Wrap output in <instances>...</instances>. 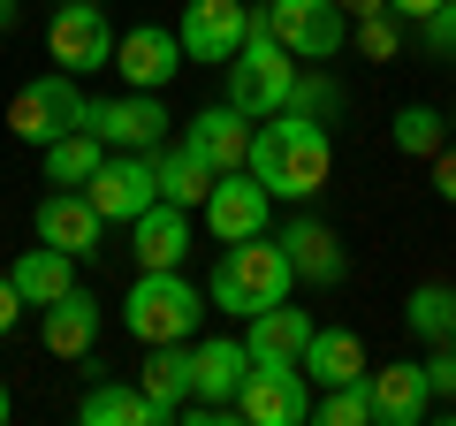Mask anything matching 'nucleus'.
<instances>
[{
    "label": "nucleus",
    "instance_id": "obj_1",
    "mask_svg": "<svg viewBox=\"0 0 456 426\" xmlns=\"http://www.w3.org/2000/svg\"><path fill=\"white\" fill-rule=\"evenodd\" d=\"M244 168L274 191V206H305V198H320L327 176H335L327 122H320V115H297V107L251 122V160H244Z\"/></svg>",
    "mask_w": 456,
    "mask_h": 426
},
{
    "label": "nucleus",
    "instance_id": "obj_2",
    "mask_svg": "<svg viewBox=\"0 0 456 426\" xmlns=\"http://www.w3.org/2000/svg\"><path fill=\"white\" fill-rule=\"evenodd\" d=\"M122 328L145 350L152 343H198V328H206V290L183 266H137L130 297H122Z\"/></svg>",
    "mask_w": 456,
    "mask_h": 426
},
{
    "label": "nucleus",
    "instance_id": "obj_3",
    "mask_svg": "<svg viewBox=\"0 0 456 426\" xmlns=\"http://www.w3.org/2000/svg\"><path fill=\"white\" fill-rule=\"evenodd\" d=\"M289 282H297V266H289V251H281V236H244V244H221L213 282H206V305L244 312V320H251V312L281 305Z\"/></svg>",
    "mask_w": 456,
    "mask_h": 426
},
{
    "label": "nucleus",
    "instance_id": "obj_4",
    "mask_svg": "<svg viewBox=\"0 0 456 426\" xmlns=\"http://www.w3.org/2000/svg\"><path fill=\"white\" fill-rule=\"evenodd\" d=\"M297 53L281 46L274 31H259V23H251V38L236 53H228V107H236V115H251V122H266V115H281V107H289V92H297Z\"/></svg>",
    "mask_w": 456,
    "mask_h": 426
},
{
    "label": "nucleus",
    "instance_id": "obj_5",
    "mask_svg": "<svg viewBox=\"0 0 456 426\" xmlns=\"http://www.w3.org/2000/svg\"><path fill=\"white\" fill-rule=\"evenodd\" d=\"M8 130L23 137V145L46 152L53 137L84 130V84L69 77V69H53V77H31L16 99H8Z\"/></svg>",
    "mask_w": 456,
    "mask_h": 426
},
{
    "label": "nucleus",
    "instance_id": "obj_6",
    "mask_svg": "<svg viewBox=\"0 0 456 426\" xmlns=\"http://www.w3.org/2000/svg\"><path fill=\"white\" fill-rule=\"evenodd\" d=\"M259 31H274L297 61H335L342 38H350V16H342L335 0H266Z\"/></svg>",
    "mask_w": 456,
    "mask_h": 426
},
{
    "label": "nucleus",
    "instance_id": "obj_7",
    "mask_svg": "<svg viewBox=\"0 0 456 426\" xmlns=\"http://www.w3.org/2000/svg\"><path fill=\"white\" fill-rule=\"evenodd\" d=\"M84 130H92L107 152H152V145H167V107H160V92L84 99Z\"/></svg>",
    "mask_w": 456,
    "mask_h": 426
},
{
    "label": "nucleus",
    "instance_id": "obj_8",
    "mask_svg": "<svg viewBox=\"0 0 456 426\" xmlns=\"http://www.w3.org/2000/svg\"><path fill=\"white\" fill-rule=\"evenodd\" d=\"M114 38L122 31L107 23L99 0H61V16H53V31H46V53L69 77H92V69H114Z\"/></svg>",
    "mask_w": 456,
    "mask_h": 426
},
{
    "label": "nucleus",
    "instance_id": "obj_9",
    "mask_svg": "<svg viewBox=\"0 0 456 426\" xmlns=\"http://www.w3.org/2000/svg\"><path fill=\"white\" fill-rule=\"evenodd\" d=\"M84 198H92L99 206V221H122V229H130L137 213L152 206V198H160V176H152V152H107V160L92 168V183H84Z\"/></svg>",
    "mask_w": 456,
    "mask_h": 426
},
{
    "label": "nucleus",
    "instance_id": "obj_10",
    "mask_svg": "<svg viewBox=\"0 0 456 426\" xmlns=\"http://www.w3.org/2000/svg\"><path fill=\"white\" fill-rule=\"evenodd\" d=\"M206 229L221 236V244H244V236H266V213H274V191H266L251 168H221L206 191Z\"/></svg>",
    "mask_w": 456,
    "mask_h": 426
},
{
    "label": "nucleus",
    "instance_id": "obj_11",
    "mask_svg": "<svg viewBox=\"0 0 456 426\" xmlns=\"http://www.w3.org/2000/svg\"><path fill=\"white\" fill-rule=\"evenodd\" d=\"M251 23H259V8H244V0H183V53L206 69H228V53L251 38Z\"/></svg>",
    "mask_w": 456,
    "mask_h": 426
},
{
    "label": "nucleus",
    "instance_id": "obj_12",
    "mask_svg": "<svg viewBox=\"0 0 456 426\" xmlns=\"http://www.w3.org/2000/svg\"><path fill=\"white\" fill-rule=\"evenodd\" d=\"M236 419L244 426H305L312 396H305V365H251L236 389Z\"/></svg>",
    "mask_w": 456,
    "mask_h": 426
},
{
    "label": "nucleus",
    "instance_id": "obj_13",
    "mask_svg": "<svg viewBox=\"0 0 456 426\" xmlns=\"http://www.w3.org/2000/svg\"><path fill=\"white\" fill-rule=\"evenodd\" d=\"M183 61H191V53H183V38L167 31V23H130V31L114 38V69H122L130 92H160Z\"/></svg>",
    "mask_w": 456,
    "mask_h": 426
},
{
    "label": "nucleus",
    "instance_id": "obj_14",
    "mask_svg": "<svg viewBox=\"0 0 456 426\" xmlns=\"http://www.w3.org/2000/svg\"><path fill=\"white\" fill-rule=\"evenodd\" d=\"M38 244H61L69 259H99V244H107V221H99V206L84 191H53L38 198Z\"/></svg>",
    "mask_w": 456,
    "mask_h": 426
},
{
    "label": "nucleus",
    "instance_id": "obj_15",
    "mask_svg": "<svg viewBox=\"0 0 456 426\" xmlns=\"http://www.w3.org/2000/svg\"><path fill=\"white\" fill-rule=\"evenodd\" d=\"M365 396H373V426H419L434 419V381H426V365H380V373H365Z\"/></svg>",
    "mask_w": 456,
    "mask_h": 426
},
{
    "label": "nucleus",
    "instance_id": "obj_16",
    "mask_svg": "<svg viewBox=\"0 0 456 426\" xmlns=\"http://www.w3.org/2000/svg\"><path fill=\"white\" fill-rule=\"evenodd\" d=\"M130 251H137V266H183L191 259V206L152 198V206L130 221Z\"/></svg>",
    "mask_w": 456,
    "mask_h": 426
},
{
    "label": "nucleus",
    "instance_id": "obj_17",
    "mask_svg": "<svg viewBox=\"0 0 456 426\" xmlns=\"http://www.w3.org/2000/svg\"><path fill=\"white\" fill-rule=\"evenodd\" d=\"M244 373H251V343H244V335H206V343H191V396L236 404Z\"/></svg>",
    "mask_w": 456,
    "mask_h": 426
},
{
    "label": "nucleus",
    "instance_id": "obj_18",
    "mask_svg": "<svg viewBox=\"0 0 456 426\" xmlns=\"http://www.w3.org/2000/svg\"><path fill=\"white\" fill-rule=\"evenodd\" d=\"M281 251H289L297 282H312V290H335V282L350 274V259H342L335 229H327V221H312V213H297L289 229H281Z\"/></svg>",
    "mask_w": 456,
    "mask_h": 426
},
{
    "label": "nucleus",
    "instance_id": "obj_19",
    "mask_svg": "<svg viewBox=\"0 0 456 426\" xmlns=\"http://www.w3.org/2000/svg\"><path fill=\"white\" fill-rule=\"evenodd\" d=\"M183 145H198L213 160V176H221V168H244L251 160V115H236V107H198L191 122H183Z\"/></svg>",
    "mask_w": 456,
    "mask_h": 426
},
{
    "label": "nucleus",
    "instance_id": "obj_20",
    "mask_svg": "<svg viewBox=\"0 0 456 426\" xmlns=\"http://www.w3.org/2000/svg\"><path fill=\"white\" fill-rule=\"evenodd\" d=\"M38 320H46V358H84V350L99 343V328H107V305H99L92 290H69V297H53Z\"/></svg>",
    "mask_w": 456,
    "mask_h": 426
},
{
    "label": "nucleus",
    "instance_id": "obj_21",
    "mask_svg": "<svg viewBox=\"0 0 456 426\" xmlns=\"http://www.w3.org/2000/svg\"><path fill=\"white\" fill-rule=\"evenodd\" d=\"M244 343H251V365H297V358H305V343H312V312H297L289 297H281V305L251 312Z\"/></svg>",
    "mask_w": 456,
    "mask_h": 426
},
{
    "label": "nucleus",
    "instance_id": "obj_22",
    "mask_svg": "<svg viewBox=\"0 0 456 426\" xmlns=\"http://www.w3.org/2000/svg\"><path fill=\"white\" fill-rule=\"evenodd\" d=\"M305 381H320V389H342V381H365L373 365H365V343L350 328H312V343H305Z\"/></svg>",
    "mask_w": 456,
    "mask_h": 426
},
{
    "label": "nucleus",
    "instance_id": "obj_23",
    "mask_svg": "<svg viewBox=\"0 0 456 426\" xmlns=\"http://www.w3.org/2000/svg\"><path fill=\"white\" fill-rule=\"evenodd\" d=\"M8 282L23 290V305H31V312H46L53 297L77 290V259H69L61 244H38V251H23V259L8 266Z\"/></svg>",
    "mask_w": 456,
    "mask_h": 426
},
{
    "label": "nucleus",
    "instance_id": "obj_24",
    "mask_svg": "<svg viewBox=\"0 0 456 426\" xmlns=\"http://www.w3.org/2000/svg\"><path fill=\"white\" fill-rule=\"evenodd\" d=\"M152 176H160V198H175V206H206V191H213V160L198 145H152Z\"/></svg>",
    "mask_w": 456,
    "mask_h": 426
},
{
    "label": "nucleus",
    "instance_id": "obj_25",
    "mask_svg": "<svg viewBox=\"0 0 456 426\" xmlns=\"http://www.w3.org/2000/svg\"><path fill=\"white\" fill-rule=\"evenodd\" d=\"M137 389L152 396V411H160V426H167L183 404H191V343H152V358H145V373H137Z\"/></svg>",
    "mask_w": 456,
    "mask_h": 426
},
{
    "label": "nucleus",
    "instance_id": "obj_26",
    "mask_svg": "<svg viewBox=\"0 0 456 426\" xmlns=\"http://www.w3.org/2000/svg\"><path fill=\"white\" fill-rule=\"evenodd\" d=\"M77 419H84V426H160V411H152V396H145V389L99 381V389H84Z\"/></svg>",
    "mask_w": 456,
    "mask_h": 426
},
{
    "label": "nucleus",
    "instance_id": "obj_27",
    "mask_svg": "<svg viewBox=\"0 0 456 426\" xmlns=\"http://www.w3.org/2000/svg\"><path fill=\"white\" fill-rule=\"evenodd\" d=\"M99 160H107V145H99L92 130H69V137L46 145V183H53V191H84Z\"/></svg>",
    "mask_w": 456,
    "mask_h": 426
},
{
    "label": "nucleus",
    "instance_id": "obj_28",
    "mask_svg": "<svg viewBox=\"0 0 456 426\" xmlns=\"http://www.w3.org/2000/svg\"><path fill=\"white\" fill-rule=\"evenodd\" d=\"M403 320H411V335H426V343H456V290L449 282H419L411 305H403Z\"/></svg>",
    "mask_w": 456,
    "mask_h": 426
},
{
    "label": "nucleus",
    "instance_id": "obj_29",
    "mask_svg": "<svg viewBox=\"0 0 456 426\" xmlns=\"http://www.w3.org/2000/svg\"><path fill=\"white\" fill-rule=\"evenodd\" d=\"M441 145H449V122H441L434 107H403V115H395V152H411V160H434Z\"/></svg>",
    "mask_w": 456,
    "mask_h": 426
},
{
    "label": "nucleus",
    "instance_id": "obj_30",
    "mask_svg": "<svg viewBox=\"0 0 456 426\" xmlns=\"http://www.w3.org/2000/svg\"><path fill=\"white\" fill-rule=\"evenodd\" d=\"M312 419H327V426H373V396H365V381L327 389L320 404H312Z\"/></svg>",
    "mask_w": 456,
    "mask_h": 426
},
{
    "label": "nucleus",
    "instance_id": "obj_31",
    "mask_svg": "<svg viewBox=\"0 0 456 426\" xmlns=\"http://www.w3.org/2000/svg\"><path fill=\"white\" fill-rule=\"evenodd\" d=\"M419 31H426V53H441V61H456V0H441V8H434V16L419 23Z\"/></svg>",
    "mask_w": 456,
    "mask_h": 426
},
{
    "label": "nucleus",
    "instance_id": "obj_32",
    "mask_svg": "<svg viewBox=\"0 0 456 426\" xmlns=\"http://www.w3.org/2000/svg\"><path fill=\"white\" fill-rule=\"evenodd\" d=\"M289 107H297V115H320V122H327V107H335V84H327V77H305V69H297Z\"/></svg>",
    "mask_w": 456,
    "mask_h": 426
},
{
    "label": "nucleus",
    "instance_id": "obj_33",
    "mask_svg": "<svg viewBox=\"0 0 456 426\" xmlns=\"http://www.w3.org/2000/svg\"><path fill=\"white\" fill-rule=\"evenodd\" d=\"M358 38H365V53H373V61H388V53H395V38H403V31H395V16L380 8V16H358Z\"/></svg>",
    "mask_w": 456,
    "mask_h": 426
},
{
    "label": "nucleus",
    "instance_id": "obj_34",
    "mask_svg": "<svg viewBox=\"0 0 456 426\" xmlns=\"http://www.w3.org/2000/svg\"><path fill=\"white\" fill-rule=\"evenodd\" d=\"M426 381H434V404H456V343H434V358H426Z\"/></svg>",
    "mask_w": 456,
    "mask_h": 426
},
{
    "label": "nucleus",
    "instance_id": "obj_35",
    "mask_svg": "<svg viewBox=\"0 0 456 426\" xmlns=\"http://www.w3.org/2000/svg\"><path fill=\"white\" fill-rule=\"evenodd\" d=\"M23 312H31V305H23V290H16L8 274H0V335H16V320H23Z\"/></svg>",
    "mask_w": 456,
    "mask_h": 426
},
{
    "label": "nucleus",
    "instance_id": "obj_36",
    "mask_svg": "<svg viewBox=\"0 0 456 426\" xmlns=\"http://www.w3.org/2000/svg\"><path fill=\"white\" fill-rule=\"evenodd\" d=\"M434 191L456 206V145H441V152H434Z\"/></svg>",
    "mask_w": 456,
    "mask_h": 426
},
{
    "label": "nucleus",
    "instance_id": "obj_37",
    "mask_svg": "<svg viewBox=\"0 0 456 426\" xmlns=\"http://www.w3.org/2000/svg\"><path fill=\"white\" fill-rule=\"evenodd\" d=\"M434 8H441V0H388V16H395V23H426Z\"/></svg>",
    "mask_w": 456,
    "mask_h": 426
},
{
    "label": "nucleus",
    "instance_id": "obj_38",
    "mask_svg": "<svg viewBox=\"0 0 456 426\" xmlns=\"http://www.w3.org/2000/svg\"><path fill=\"white\" fill-rule=\"evenodd\" d=\"M335 8H342V16H350V23H358V16H380L388 0H335Z\"/></svg>",
    "mask_w": 456,
    "mask_h": 426
},
{
    "label": "nucleus",
    "instance_id": "obj_39",
    "mask_svg": "<svg viewBox=\"0 0 456 426\" xmlns=\"http://www.w3.org/2000/svg\"><path fill=\"white\" fill-rule=\"evenodd\" d=\"M0 31H16V0H0Z\"/></svg>",
    "mask_w": 456,
    "mask_h": 426
},
{
    "label": "nucleus",
    "instance_id": "obj_40",
    "mask_svg": "<svg viewBox=\"0 0 456 426\" xmlns=\"http://www.w3.org/2000/svg\"><path fill=\"white\" fill-rule=\"evenodd\" d=\"M8 411H16V404H8V389H0V426H8Z\"/></svg>",
    "mask_w": 456,
    "mask_h": 426
}]
</instances>
